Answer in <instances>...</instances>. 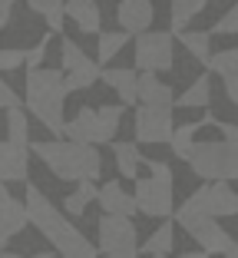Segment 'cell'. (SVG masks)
Here are the masks:
<instances>
[{
  "label": "cell",
  "mask_w": 238,
  "mask_h": 258,
  "mask_svg": "<svg viewBox=\"0 0 238 258\" xmlns=\"http://www.w3.org/2000/svg\"><path fill=\"white\" fill-rule=\"evenodd\" d=\"M23 209H27V225L37 228L40 235L56 248L60 258H100L96 245H93L73 222H66V215L46 199V192H40V185L27 182Z\"/></svg>",
  "instance_id": "1"
},
{
  "label": "cell",
  "mask_w": 238,
  "mask_h": 258,
  "mask_svg": "<svg viewBox=\"0 0 238 258\" xmlns=\"http://www.w3.org/2000/svg\"><path fill=\"white\" fill-rule=\"evenodd\" d=\"M27 149L63 182H96L103 175V156L96 146H80L69 139H37Z\"/></svg>",
  "instance_id": "2"
},
{
  "label": "cell",
  "mask_w": 238,
  "mask_h": 258,
  "mask_svg": "<svg viewBox=\"0 0 238 258\" xmlns=\"http://www.w3.org/2000/svg\"><path fill=\"white\" fill-rule=\"evenodd\" d=\"M189 169L202 182H235L238 175V143H222V139H195L189 152Z\"/></svg>",
  "instance_id": "3"
},
{
  "label": "cell",
  "mask_w": 238,
  "mask_h": 258,
  "mask_svg": "<svg viewBox=\"0 0 238 258\" xmlns=\"http://www.w3.org/2000/svg\"><path fill=\"white\" fill-rule=\"evenodd\" d=\"M123 113H126V106H100V109L80 106L73 119L63 122V139L80 143V146H106L119 133Z\"/></svg>",
  "instance_id": "4"
},
{
  "label": "cell",
  "mask_w": 238,
  "mask_h": 258,
  "mask_svg": "<svg viewBox=\"0 0 238 258\" xmlns=\"http://www.w3.org/2000/svg\"><path fill=\"white\" fill-rule=\"evenodd\" d=\"M136 73H169L179 63V50H176V37L169 30H146L139 33L136 43Z\"/></svg>",
  "instance_id": "5"
},
{
  "label": "cell",
  "mask_w": 238,
  "mask_h": 258,
  "mask_svg": "<svg viewBox=\"0 0 238 258\" xmlns=\"http://www.w3.org/2000/svg\"><path fill=\"white\" fill-rule=\"evenodd\" d=\"M172 219H176V225H182L185 232L199 242V251H205V255H238L235 238H231L215 219H205V215H199V212H189L185 205H176Z\"/></svg>",
  "instance_id": "6"
},
{
  "label": "cell",
  "mask_w": 238,
  "mask_h": 258,
  "mask_svg": "<svg viewBox=\"0 0 238 258\" xmlns=\"http://www.w3.org/2000/svg\"><path fill=\"white\" fill-rule=\"evenodd\" d=\"M182 205L189 212H199V215L215 219V222L218 219H235L238 215V196L228 182H202Z\"/></svg>",
  "instance_id": "7"
},
{
  "label": "cell",
  "mask_w": 238,
  "mask_h": 258,
  "mask_svg": "<svg viewBox=\"0 0 238 258\" xmlns=\"http://www.w3.org/2000/svg\"><path fill=\"white\" fill-rule=\"evenodd\" d=\"M132 202H136V212L149 215V219H172V212H176V185L155 182L149 175L136 179Z\"/></svg>",
  "instance_id": "8"
},
{
  "label": "cell",
  "mask_w": 238,
  "mask_h": 258,
  "mask_svg": "<svg viewBox=\"0 0 238 258\" xmlns=\"http://www.w3.org/2000/svg\"><path fill=\"white\" fill-rule=\"evenodd\" d=\"M176 119H172V109L162 106H139L136 119H132V133H136V146H159L169 143Z\"/></svg>",
  "instance_id": "9"
},
{
  "label": "cell",
  "mask_w": 238,
  "mask_h": 258,
  "mask_svg": "<svg viewBox=\"0 0 238 258\" xmlns=\"http://www.w3.org/2000/svg\"><path fill=\"white\" fill-rule=\"evenodd\" d=\"M100 245L96 251L103 255H116V251H136L139 248V235L132 219H119V215H103L100 219Z\"/></svg>",
  "instance_id": "10"
},
{
  "label": "cell",
  "mask_w": 238,
  "mask_h": 258,
  "mask_svg": "<svg viewBox=\"0 0 238 258\" xmlns=\"http://www.w3.org/2000/svg\"><path fill=\"white\" fill-rule=\"evenodd\" d=\"M152 20H155L152 0H119V7H116V23L129 37L152 30Z\"/></svg>",
  "instance_id": "11"
},
{
  "label": "cell",
  "mask_w": 238,
  "mask_h": 258,
  "mask_svg": "<svg viewBox=\"0 0 238 258\" xmlns=\"http://www.w3.org/2000/svg\"><path fill=\"white\" fill-rule=\"evenodd\" d=\"M136 103L139 106L172 109V103H176V86L159 80L155 73H136Z\"/></svg>",
  "instance_id": "12"
},
{
  "label": "cell",
  "mask_w": 238,
  "mask_h": 258,
  "mask_svg": "<svg viewBox=\"0 0 238 258\" xmlns=\"http://www.w3.org/2000/svg\"><path fill=\"white\" fill-rule=\"evenodd\" d=\"M30 175V149L14 143H0V185L7 182H27Z\"/></svg>",
  "instance_id": "13"
},
{
  "label": "cell",
  "mask_w": 238,
  "mask_h": 258,
  "mask_svg": "<svg viewBox=\"0 0 238 258\" xmlns=\"http://www.w3.org/2000/svg\"><path fill=\"white\" fill-rule=\"evenodd\" d=\"M63 14L76 23L80 33H100L103 30V10L96 0H63Z\"/></svg>",
  "instance_id": "14"
},
{
  "label": "cell",
  "mask_w": 238,
  "mask_h": 258,
  "mask_svg": "<svg viewBox=\"0 0 238 258\" xmlns=\"http://www.w3.org/2000/svg\"><path fill=\"white\" fill-rule=\"evenodd\" d=\"M96 202L103 205V212H106V215H119V219H132V215H136L132 192H126L123 185H119V179H109L106 185H100Z\"/></svg>",
  "instance_id": "15"
},
{
  "label": "cell",
  "mask_w": 238,
  "mask_h": 258,
  "mask_svg": "<svg viewBox=\"0 0 238 258\" xmlns=\"http://www.w3.org/2000/svg\"><path fill=\"white\" fill-rule=\"evenodd\" d=\"M100 83H106L109 90L119 96V106H132V103H136V70H129V67H106L100 73Z\"/></svg>",
  "instance_id": "16"
},
{
  "label": "cell",
  "mask_w": 238,
  "mask_h": 258,
  "mask_svg": "<svg viewBox=\"0 0 238 258\" xmlns=\"http://www.w3.org/2000/svg\"><path fill=\"white\" fill-rule=\"evenodd\" d=\"M23 228H27V209H23L20 199L10 196L7 202L0 205V251H4V245L14 235H20Z\"/></svg>",
  "instance_id": "17"
},
{
  "label": "cell",
  "mask_w": 238,
  "mask_h": 258,
  "mask_svg": "<svg viewBox=\"0 0 238 258\" xmlns=\"http://www.w3.org/2000/svg\"><path fill=\"white\" fill-rule=\"evenodd\" d=\"M208 103H212V76H208V73H199L192 83H189L176 96L172 109H205Z\"/></svg>",
  "instance_id": "18"
},
{
  "label": "cell",
  "mask_w": 238,
  "mask_h": 258,
  "mask_svg": "<svg viewBox=\"0 0 238 258\" xmlns=\"http://www.w3.org/2000/svg\"><path fill=\"white\" fill-rule=\"evenodd\" d=\"M129 40L132 37L123 33V30H100V33H96V60H93V63H96L100 70H106L109 63L129 46Z\"/></svg>",
  "instance_id": "19"
},
{
  "label": "cell",
  "mask_w": 238,
  "mask_h": 258,
  "mask_svg": "<svg viewBox=\"0 0 238 258\" xmlns=\"http://www.w3.org/2000/svg\"><path fill=\"white\" fill-rule=\"evenodd\" d=\"M113 159H116V169L123 179H139V166H142V152H139L136 143L129 139H113Z\"/></svg>",
  "instance_id": "20"
},
{
  "label": "cell",
  "mask_w": 238,
  "mask_h": 258,
  "mask_svg": "<svg viewBox=\"0 0 238 258\" xmlns=\"http://www.w3.org/2000/svg\"><path fill=\"white\" fill-rule=\"evenodd\" d=\"M208 0H169V23H172V37L182 30H189V23L195 20L199 14H205Z\"/></svg>",
  "instance_id": "21"
},
{
  "label": "cell",
  "mask_w": 238,
  "mask_h": 258,
  "mask_svg": "<svg viewBox=\"0 0 238 258\" xmlns=\"http://www.w3.org/2000/svg\"><path fill=\"white\" fill-rule=\"evenodd\" d=\"M176 46H182L189 53V60H195L202 67L212 53V37H208V30H182L176 33Z\"/></svg>",
  "instance_id": "22"
},
{
  "label": "cell",
  "mask_w": 238,
  "mask_h": 258,
  "mask_svg": "<svg viewBox=\"0 0 238 258\" xmlns=\"http://www.w3.org/2000/svg\"><path fill=\"white\" fill-rule=\"evenodd\" d=\"M172 248H176V225H172V219H166L136 251H142V255H169Z\"/></svg>",
  "instance_id": "23"
},
{
  "label": "cell",
  "mask_w": 238,
  "mask_h": 258,
  "mask_svg": "<svg viewBox=\"0 0 238 258\" xmlns=\"http://www.w3.org/2000/svg\"><path fill=\"white\" fill-rule=\"evenodd\" d=\"M27 7H30V14L43 17L46 23V33H60L63 30V20H66V14H63V0H27Z\"/></svg>",
  "instance_id": "24"
},
{
  "label": "cell",
  "mask_w": 238,
  "mask_h": 258,
  "mask_svg": "<svg viewBox=\"0 0 238 258\" xmlns=\"http://www.w3.org/2000/svg\"><path fill=\"white\" fill-rule=\"evenodd\" d=\"M100 73L103 70L93 63V56L90 60H83L76 70H69L66 73V80H63V86H66V93H76V90H93V86L100 83Z\"/></svg>",
  "instance_id": "25"
},
{
  "label": "cell",
  "mask_w": 238,
  "mask_h": 258,
  "mask_svg": "<svg viewBox=\"0 0 238 258\" xmlns=\"http://www.w3.org/2000/svg\"><path fill=\"white\" fill-rule=\"evenodd\" d=\"M202 67L208 70V76L215 73L218 80H225V76H235V73H238V50H235V46H228V50L208 53V60L202 63Z\"/></svg>",
  "instance_id": "26"
},
{
  "label": "cell",
  "mask_w": 238,
  "mask_h": 258,
  "mask_svg": "<svg viewBox=\"0 0 238 258\" xmlns=\"http://www.w3.org/2000/svg\"><path fill=\"white\" fill-rule=\"evenodd\" d=\"M7 143L14 146H30V119H27V113L20 109H7Z\"/></svg>",
  "instance_id": "27"
},
{
  "label": "cell",
  "mask_w": 238,
  "mask_h": 258,
  "mask_svg": "<svg viewBox=\"0 0 238 258\" xmlns=\"http://www.w3.org/2000/svg\"><path fill=\"white\" fill-rule=\"evenodd\" d=\"M195 133H199V126L195 122H182V126L172 129V136H169V146H172V156L176 159H189V152H192L195 146Z\"/></svg>",
  "instance_id": "28"
},
{
  "label": "cell",
  "mask_w": 238,
  "mask_h": 258,
  "mask_svg": "<svg viewBox=\"0 0 238 258\" xmlns=\"http://www.w3.org/2000/svg\"><path fill=\"white\" fill-rule=\"evenodd\" d=\"M83 60H90V56L83 53V46H80L76 40L63 37V40H60V67H63V70L69 73V70H76V67H80Z\"/></svg>",
  "instance_id": "29"
},
{
  "label": "cell",
  "mask_w": 238,
  "mask_h": 258,
  "mask_svg": "<svg viewBox=\"0 0 238 258\" xmlns=\"http://www.w3.org/2000/svg\"><path fill=\"white\" fill-rule=\"evenodd\" d=\"M53 43V33H40V43H33L30 50H23V70H40L46 60V46Z\"/></svg>",
  "instance_id": "30"
},
{
  "label": "cell",
  "mask_w": 238,
  "mask_h": 258,
  "mask_svg": "<svg viewBox=\"0 0 238 258\" xmlns=\"http://www.w3.org/2000/svg\"><path fill=\"white\" fill-rule=\"evenodd\" d=\"M215 33H225V37H235L238 33V10H235V4H228V10H225V14L215 20V27L208 30V37H215Z\"/></svg>",
  "instance_id": "31"
},
{
  "label": "cell",
  "mask_w": 238,
  "mask_h": 258,
  "mask_svg": "<svg viewBox=\"0 0 238 258\" xmlns=\"http://www.w3.org/2000/svg\"><path fill=\"white\" fill-rule=\"evenodd\" d=\"M146 169H149V179H155V182H166V185H176V172H172L169 162H162V159H146Z\"/></svg>",
  "instance_id": "32"
},
{
  "label": "cell",
  "mask_w": 238,
  "mask_h": 258,
  "mask_svg": "<svg viewBox=\"0 0 238 258\" xmlns=\"http://www.w3.org/2000/svg\"><path fill=\"white\" fill-rule=\"evenodd\" d=\"M20 67H23V46H4L0 50V73H10Z\"/></svg>",
  "instance_id": "33"
},
{
  "label": "cell",
  "mask_w": 238,
  "mask_h": 258,
  "mask_svg": "<svg viewBox=\"0 0 238 258\" xmlns=\"http://www.w3.org/2000/svg\"><path fill=\"white\" fill-rule=\"evenodd\" d=\"M20 106H23V96L0 76V109H20Z\"/></svg>",
  "instance_id": "34"
},
{
  "label": "cell",
  "mask_w": 238,
  "mask_h": 258,
  "mask_svg": "<svg viewBox=\"0 0 238 258\" xmlns=\"http://www.w3.org/2000/svg\"><path fill=\"white\" fill-rule=\"evenodd\" d=\"M63 209H66V215H73V219H80V215L86 212V202L76 196V192H69L66 199H63Z\"/></svg>",
  "instance_id": "35"
},
{
  "label": "cell",
  "mask_w": 238,
  "mask_h": 258,
  "mask_svg": "<svg viewBox=\"0 0 238 258\" xmlns=\"http://www.w3.org/2000/svg\"><path fill=\"white\" fill-rule=\"evenodd\" d=\"M76 196H80V199H83V202H86V205H90V202H93V199L100 196V185H96V182H86V179H83V182H76Z\"/></svg>",
  "instance_id": "36"
},
{
  "label": "cell",
  "mask_w": 238,
  "mask_h": 258,
  "mask_svg": "<svg viewBox=\"0 0 238 258\" xmlns=\"http://www.w3.org/2000/svg\"><path fill=\"white\" fill-rule=\"evenodd\" d=\"M222 86H225V96H228V106H235V103H238V73L235 76H225Z\"/></svg>",
  "instance_id": "37"
},
{
  "label": "cell",
  "mask_w": 238,
  "mask_h": 258,
  "mask_svg": "<svg viewBox=\"0 0 238 258\" xmlns=\"http://www.w3.org/2000/svg\"><path fill=\"white\" fill-rule=\"evenodd\" d=\"M10 20H14V17H10V10H0V30H4V27H10Z\"/></svg>",
  "instance_id": "38"
},
{
  "label": "cell",
  "mask_w": 238,
  "mask_h": 258,
  "mask_svg": "<svg viewBox=\"0 0 238 258\" xmlns=\"http://www.w3.org/2000/svg\"><path fill=\"white\" fill-rule=\"evenodd\" d=\"M103 258H139V251H116V255H103Z\"/></svg>",
  "instance_id": "39"
},
{
  "label": "cell",
  "mask_w": 238,
  "mask_h": 258,
  "mask_svg": "<svg viewBox=\"0 0 238 258\" xmlns=\"http://www.w3.org/2000/svg\"><path fill=\"white\" fill-rule=\"evenodd\" d=\"M179 258H208V255H205V251H182Z\"/></svg>",
  "instance_id": "40"
},
{
  "label": "cell",
  "mask_w": 238,
  "mask_h": 258,
  "mask_svg": "<svg viewBox=\"0 0 238 258\" xmlns=\"http://www.w3.org/2000/svg\"><path fill=\"white\" fill-rule=\"evenodd\" d=\"M14 4H20V0H0V10H14Z\"/></svg>",
  "instance_id": "41"
},
{
  "label": "cell",
  "mask_w": 238,
  "mask_h": 258,
  "mask_svg": "<svg viewBox=\"0 0 238 258\" xmlns=\"http://www.w3.org/2000/svg\"><path fill=\"white\" fill-rule=\"evenodd\" d=\"M7 199H10V192H7V185H0V205L7 202Z\"/></svg>",
  "instance_id": "42"
},
{
  "label": "cell",
  "mask_w": 238,
  "mask_h": 258,
  "mask_svg": "<svg viewBox=\"0 0 238 258\" xmlns=\"http://www.w3.org/2000/svg\"><path fill=\"white\" fill-rule=\"evenodd\" d=\"M33 258H53V251H37Z\"/></svg>",
  "instance_id": "43"
},
{
  "label": "cell",
  "mask_w": 238,
  "mask_h": 258,
  "mask_svg": "<svg viewBox=\"0 0 238 258\" xmlns=\"http://www.w3.org/2000/svg\"><path fill=\"white\" fill-rule=\"evenodd\" d=\"M0 258H20V255H14V251H0Z\"/></svg>",
  "instance_id": "44"
},
{
  "label": "cell",
  "mask_w": 238,
  "mask_h": 258,
  "mask_svg": "<svg viewBox=\"0 0 238 258\" xmlns=\"http://www.w3.org/2000/svg\"><path fill=\"white\" fill-rule=\"evenodd\" d=\"M152 258H169V255H152Z\"/></svg>",
  "instance_id": "45"
},
{
  "label": "cell",
  "mask_w": 238,
  "mask_h": 258,
  "mask_svg": "<svg viewBox=\"0 0 238 258\" xmlns=\"http://www.w3.org/2000/svg\"><path fill=\"white\" fill-rule=\"evenodd\" d=\"M225 258H238V255H225Z\"/></svg>",
  "instance_id": "46"
}]
</instances>
